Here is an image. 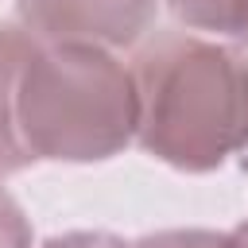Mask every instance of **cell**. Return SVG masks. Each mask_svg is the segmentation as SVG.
I'll use <instances>...</instances> for the list:
<instances>
[{
    "mask_svg": "<svg viewBox=\"0 0 248 248\" xmlns=\"http://www.w3.org/2000/svg\"><path fill=\"white\" fill-rule=\"evenodd\" d=\"M136 143L159 163L205 174L248 147V62L194 31H163L136 54Z\"/></svg>",
    "mask_w": 248,
    "mask_h": 248,
    "instance_id": "1",
    "label": "cell"
},
{
    "mask_svg": "<svg viewBox=\"0 0 248 248\" xmlns=\"http://www.w3.org/2000/svg\"><path fill=\"white\" fill-rule=\"evenodd\" d=\"M16 116L31 159H112L140 128L136 74L108 46L39 39L19 78Z\"/></svg>",
    "mask_w": 248,
    "mask_h": 248,
    "instance_id": "2",
    "label": "cell"
},
{
    "mask_svg": "<svg viewBox=\"0 0 248 248\" xmlns=\"http://www.w3.org/2000/svg\"><path fill=\"white\" fill-rule=\"evenodd\" d=\"M27 31L43 43L132 46L155 19V0H16Z\"/></svg>",
    "mask_w": 248,
    "mask_h": 248,
    "instance_id": "3",
    "label": "cell"
},
{
    "mask_svg": "<svg viewBox=\"0 0 248 248\" xmlns=\"http://www.w3.org/2000/svg\"><path fill=\"white\" fill-rule=\"evenodd\" d=\"M35 35L16 23H0V178L19 174L31 167V151L19 136V116H16V97H19V78L23 66L35 50Z\"/></svg>",
    "mask_w": 248,
    "mask_h": 248,
    "instance_id": "4",
    "label": "cell"
},
{
    "mask_svg": "<svg viewBox=\"0 0 248 248\" xmlns=\"http://www.w3.org/2000/svg\"><path fill=\"white\" fill-rule=\"evenodd\" d=\"M170 16L213 39H248V0H167Z\"/></svg>",
    "mask_w": 248,
    "mask_h": 248,
    "instance_id": "5",
    "label": "cell"
},
{
    "mask_svg": "<svg viewBox=\"0 0 248 248\" xmlns=\"http://www.w3.org/2000/svg\"><path fill=\"white\" fill-rule=\"evenodd\" d=\"M0 248H31V225L4 186H0Z\"/></svg>",
    "mask_w": 248,
    "mask_h": 248,
    "instance_id": "6",
    "label": "cell"
},
{
    "mask_svg": "<svg viewBox=\"0 0 248 248\" xmlns=\"http://www.w3.org/2000/svg\"><path fill=\"white\" fill-rule=\"evenodd\" d=\"M217 236L221 232H205V229H167L132 240V248H217Z\"/></svg>",
    "mask_w": 248,
    "mask_h": 248,
    "instance_id": "7",
    "label": "cell"
},
{
    "mask_svg": "<svg viewBox=\"0 0 248 248\" xmlns=\"http://www.w3.org/2000/svg\"><path fill=\"white\" fill-rule=\"evenodd\" d=\"M43 248H132V244L112 232H62V236H50Z\"/></svg>",
    "mask_w": 248,
    "mask_h": 248,
    "instance_id": "8",
    "label": "cell"
},
{
    "mask_svg": "<svg viewBox=\"0 0 248 248\" xmlns=\"http://www.w3.org/2000/svg\"><path fill=\"white\" fill-rule=\"evenodd\" d=\"M217 248H248V232H244V225L221 232V236H217Z\"/></svg>",
    "mask_w": 248,
    "mask_h": 248,
    "instance_id": "9",
    "label": "cell"
},
{
    "mask_svg": "<svg viewBox=\"0 0 248 248\" xmlns=\"http://www.w3.org/2000/svg\"><path fill=\"white\" fill-rule=\"evenodd\" d=\"M244 232H248V221H244Z\"/></svg>",
    "mask_w": 248,
    "mask_h": 248,
    "instance_id": "10",
    "label": "cell"
}]
</instances>
